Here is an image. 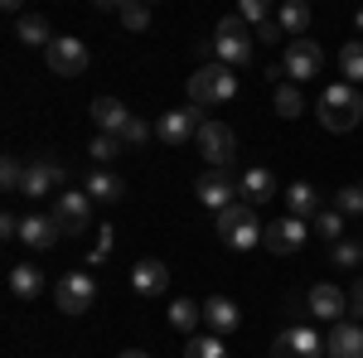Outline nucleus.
Listing matches in <instances>:
<instances>
[{
  "label": "nucleus",
  "instance_id": "nucleus-1",
  "mask_svg": "<svg viewBox=\"0 0 363 358\" xmlns=\"http://www.w3.org/2000/svg\"><path fill=\"white\" fill-rule=\"evenodd\" d=\"M363 116V92L349 83H330L320 92V121L325 131H354Z\"/></svg>",
  "mask_w": 363,
  "mask_h": 358
},
{
  "label": "nucleus",
  "instance_id": "nucleus-2",
  "mask_svg": "<svg viewBox=\"0 0 363 358\" xmlns=\"http://www.w3.org/2000/svg\"><path fill=\"white\" fill-rule=\"evenodd\" d=\"M238 92V78H233V68L228 63H199L194 78H189V102L194 107H218V102H228Z\"/></svg>",
  "mask_w": 363,
  "mask_h": 358
},
{
  "label": "nucleus",
  "instance_id": "nucleus-3",
  "mask_svg": "<svg viewBox=\"0 0 363 358\" xmlns=\"http://www.w3.org/2000/svg\"><path fill=\"white\" fill-rule=\"evenodd\" d=\"M262 233H267V228L257 223V208H252V203H242V198H238L233 208H223V213H218V237H223L233 252L262 247Z\"/></svg>",
  "mask_w": 363,
  "mask_h": 358
},
{
  "label": "nucleus",
  "instance_id": "nucleus-4",
  "mask_svg": "<svg viewBox=\"0 0 363 358\" xmlns=\"http://www.w3.org/2000/svg\"><path fill=\"white\" fill-rule=\"evenodd\" d=\"M213 54H218V63H228V68H242V63H252V54H257V34H252L238 15H223V20H218V34H213Z\"/></svg>",
  "mask_w": 363,
  "mask_h": 358
},
{
  "label": "nucleus",
  "instance_id": "nucleus-5",
  "mask_svg": "<svg viewBox=\"0 0 363 358\" xmlns=\"http://www.w3.org/2000/svg\"><path fill=\"white\" fill-rule=\"evenodd\" d=\"M194 145H199V155L208 160V169H228L233 155H238V136H233V126H223V121H203Z\"/></svg>",
  "mask_w": 363,
  "mask_h": 358
},
{
  "label": "nucleus",
  "instance_id": "nucleus-6",
  "mask_svg": "<svg viewBox=\"0 0 363 358\" xmlns=\"http://www.w3.org/2000/svg\"><path fill=\"white\" fill-rule=\"evenodd\" d=\"M54 301L63 315H87L92 305H97V281L87 272H63L54 286Z\"/></svg>",
  "mask_w": 363,
  "mask_h": 358
},
{
  "label": "nucleus",
  "instance_id": "nucleus-7",
  "mask_svg": "<svg viewBox=\"0 0 363 358\" xmlns=\"http://www.w3.org/2000/svg\"><path fill=\"white\" fill-rule=\"evenodd\" d=\"M281 68H286V78H296V87H306L310 78H320V68H325V49H320L315 39H291V44H286V58H281Z\"/></svg>",
  "mask_w": 363,
  "mask_h": 358
},
{
  "label": "nucleus",
  "instance_id": "nucleus-8",
  "mask_svg": "<svg viewBox=\"0 0 363 358\" xmlns=\"http://www.w3.org/2000/svg\"><path fill=\"white\" fill-rule=\"evenodd\" d=\"M54 223L73 237V233H87L92 228V194L87 189H63L54 198Z\"/></svg>",
  "mask_w": 363,
  "mask_h": 358
},
{
  "label": "nucleus",
  "instance_id": "nucleus-9",
  "mask_svg": "<svg viewBox=\"0 0 363 358\" xmlns=\"http://www.w3.org/2000/svg\"><path fill=\"white\" fill-rule=\"evenodd\" d=\"M87 44L83 39H73V34H58L54 44L44 49V63H49V73H58V78H78L87 68Z\"/></svg>",
  "mask_w": 363,
  "mask_h": 358
},
{
  "label": "nucleus",
  "instance_id": "nucleus-10",
  "mask_svg": "<svg viewBox=\"0 0 363 358\" xmlns=\"http://www.w3.org/2000/svg\"><path fill=\"white\" fill-rule=\"evenodd\" d=\"M194 194H199V203L213 208V213H223V208L238 203V184H233L228 169H203V174L194 179Z\"/></svg>",
  "mask_w": 363,
  "mask_h": 358
},
{
  "label": "nucleus",
  "instance_id": "nucleus-11",
  "mask_svg": "<svg viewBox=\"0 0 363 358\" xmlns=\"http://www.w3.org/2000/svg\"><path fill=\"white\" fill-rule=\"evenodd\" d=\"M310 237V228L306 218H277V223H267V233H262V247L267 252H277V257H291V252H301V242Z\"/></svg>",
  "mask_w": 363,
  "mask_h": 358
},
{
  "label": "nucleus",
  "instance_id": "nucleus-12",
  "mask_svg": "<svg viewBox=\"0 0 363 358\" xmlns=\"http://www.w3.org/2000/svg\"><path fill=\"white\" fill-rule=\"evenodd\" d=\"M63 184V165L58 160H49V155H39V160H29L25 165V184H20V194H29V198H49V194H63L58 189Z\"/></svg>",
  "mask_w": 363,
  "mask_h": 358
},
{
  "label": "nucleus",
  "instance_id": "nucleus-13",
  "mask_svg": "<svg viewBox=\"0 0 363 358\" xmlns=\"http://www.w3.org/2000/svg\"><path fill=\"white\" fill-rule=\"evenodd\" d=\"M272 358H325V339L310 330V325H296V330L277 334Z\"/></svg>",
  "mask_w": 363,
  "mask_h": 358
},
{
  "label": "nucleus",
  "instance_id": "nucleus-14",
  "mask_svg": "<svg viewBox=\"0 0 363 358\" xmlns=\"http://www.w3.org/2000/svg\"><path fill=\"white\" fill-rule=\"evenodd\" d=\"M199 107H179V111H165L160 121H155V140L160 145H184V140L199 136Z\"/></svg>",
  "mask_w": 363,
  "mask_h": 358
},
{
  "label": "nucleus",
  "instance_id": "nucleus-15",
  "mask_svg": "<svg viewBox=\"0 0 363 358\" xmlns=\"http://www.w3.org/2000/svg\"><path fill=\"white\" fill-rule=\"evenodd\" d=\"M58 237H63V228L54 223V213H25V223H20V242L34 252H49L58 247Z\"/></svg>",
  "mask_w": 363,
  "mask_h": 358
},
{
  "label": "nucleus",
  "instance_id": "nucleus-16",
  "mask_svg": "<svg viewBox=\"0 0 363 358\" xmlns=\"http://www.w3.org/2000/svg\"><path fill=\"white\" fill-rule=\"evenodd\" d=\"M306 310L315 315V320H344V310H349V296H344L339 286H330V281H320V286H310Z\"/></svg>",
  "mask_w": 363,
  "mask_h": 358
},
{
  "label": "nucleus",
  "instance_id": "nucleus-17",
  "mask_svg": "<svg viewBox=\"0 0 363 358\" xmlns=\"http://www.w3.org/2000/svg\"><path fill=\"white\" fill-rule=\"evenodd\" d=\"M325 354L330 358H363V325L335 320V330H330V339H325Z\"/></svg>",
  "mask_w": 363,
  "mask_h": 358
},
{
  "label": "nucleus",
  "instance_id": "nucleus-18",
  "mask_svg": "<svg viewBox=\"0 0 363 358\" xmlns=\"http://www.w3.org/2000/svg\"><path fill=\"white\" fill-rule=\"evenodd\" d=\"M92 121H97L102 136H121V131L131 126V111H126L121 97H97V102H92Z\"/></svg>",
  "mask_w": 363,
  "mask_h": 358
},
{
  "label": "nucleus",
  "instance_id": "nucleus-19",
  "mask_svg": "<svg viewBox=\"0 0 363 358\" xmlns=\"http://www.w3.org/2000/svg\"><path fill=\"white\" fill-rule=\"evenodd\" d=\"M165 286H169V267H165V262L145 257V262L131 267V291H136V296H160Z\"/></svg>",
  "mask_w": 363,
  "mask_h": 358
},
{
  "label": "nucleus",
  "instance_id": "nucleus-20",
  "mask_svg": "<svg viewBox=\"0 0 363 358\" xmlns=\"http://www.w3.org/2000/svg\"><path fill=\"white\" fill-rule=\"evenodd\" d=\"M238 194H242V203H267V198H277V174L272 169H262V165H252L242 179H238Z\"/></svg>",
  "mask_w": 363,
  "mask_h": 358
},
{
  "label": "nucleus",
  "instance_id": "nucleus-21",
  "mask_svg": "<svg viewBox=\"0 0 363 358\" xmlns=\"http://www.w3.org/2000/svg\"><path fill=\"white\" fill-rule=\"evenodd\" d=\"M203 325H208V330L223 339V334H233L238 325H242V315H238V305L228 301V296H213V301L203 305Z\"/></svg>",
  "mask_w": 363,
  "mask_h": 358
},
{
  "label": "nucleus",
  "instance_id": "nucleus-22",
  "mask_svg": "<svg viewBox=\"0 0 363 358\" xmlns=\"http://www.w3.org/2000/svg\"><path fill=\"white\" fill-rule=\"evenodd\" d=\"M281 198H286L291 218H315V213H320V194H315V184H306V179H296Z\"/></svg>",
  "mask_w": 363,
  "mask_h": 358
},
{
  "label": "nucleus",
  "instance_id": "nucleus-23",
  "mask_svg": "<svg viewBox=\"0 0 363 358\" xmlns=\"http://www.w3.org/2000/svg\"><path fill=\"white\" fill-rule=\"evenodd\" d=\"M15 34L25 39L29 49H49V44L58 39L54 29H49V20H44V15H20V20H15Z\"/></svg>",
  "mask_w": 363,
  "mask_h": 358
},
{
  "label": "nucleus",
  "instance_id": "nucleus-24",
  "mask_svg": "<svg viewBox=\"0 0 363 358\" xmlns=\"http://www.w3.org/2000/svg\"><path fill=\"white\" fill-rule=\"evenodd\" d=\"M39 291H44V272H39V267H10V296H15V301H34V296H39Z\"/></svg>",
  "mask_w": 363,
  "mask_h": 358
},
{
  "label": "nucleus",
  "instance_id": "nucleus-25",
  "mask_svg": "<svg viewBox=\"0 0 363 358\" xmlns=\"http://www.w3.org/2000/svg\"><path fill=\"white\" fill-rule=\"evenodd\" d=\"M83 189L92 194V198H102V203H116V198H126V184L116 179L112 169H92V174H87V184H83Z\"/></svg>",
  "mask_w": 363,
  "mask_h": 358
},
{
  "label": "nucleus",
  "instance_id": "nucleus-26",
  "mask_svg": "<svg viewBox=\"0 0 363 358\" xmlns=\"http://www.w3.org/2000/svg\"><path fill=\"white\" fill-rule=\"evenodd\" d=\"M281 29H286V39H306V29H310V5L306 0H286V5H281Z\"/></svg>",
  "mask_w": 363,
  "mask_h": 358
},
{
  "label": "nucleus",
  "instance_id": "nucleus-27",
  "mask_svg": "<svg viewBox=\"0 0 363 358\" xmlns=\"http://www.w3.org/2000/svg\"><path fill=\"white\" fill-rule=\"evenodd\" d=\"M272 107H277V116L296 121V116L306 111V92H301L296 83H277V97H272Z\"/></svg>",
  "mask_w": 363,
  "mask_h": 358
},
{
  "label": "nucleus",
  "instance_id": "nucleus-28",
  "mask_svg": "<svg viewBox=\"0 0 363 358\" xmlns=\"http://www.w3.org/2000/svg\"><path fill=\"white\" fill-rule=\"evenodd\" d=\"M339 73L349 78V87L363 83V39H349V44L339 49Z\"/></svg>",
  "mask_w": 363,
  "mask_h": 358
},
{
  "label": "nucleus",
  "instance_id": "nucleus-29",
  "mask_svg": "<svg viewBox=\"0 0 363 358\" xmlns=\"http://www.w3.org/2000/svg\"><path fill=\"white\" fill-rule=\"evenodd\" d=\"M199 320H203V305H194V301H174L169 305V325H174L179 334H194Z\"/></svg>",
  "mask_w": 363,
  "mask_h": 358
},
{
  "label": "nucleus",
  "instance_id": "nucleus-30",
  "mask_svg": "<svg viewBox=\"0 0 363 358\" xmlns=\"http://www.w3.org/2000/svg\"><path fill=\"white\" fill-rule=\"evenodd\" d=\"M116 20L131 29V34H140V29H150V5H140V0H121V5H116Z\"/></svg>",
  "mask_w": 363,
  "mask_h": 358
},
{
  "label": "nucleus",
  "instance_id": "nucleus-31",
  "mask_svg": "<svg viewBox=\"0 0 363 358\" xmlns=\"http://www.w3.org/2000/svg\"><path fill=\"white\" fill-rule=\"evenodd\" d=\"M184 358H228V349H223L218 334H194V339L184 344Z\"/></svg>",
  "mask_w": 363,
  "mask_h": 358
},
{
  "label": "nucleus",
  "instance_id": "nucleus-32",
  "mask_svg": "<svg viewBox=\"0 0 363 358\" xmlns=\"http://www.w3.org/2000/svg\"><path fill=\"white\" fill-rule=\"evenodd\" d=\"M121 150H126V140H121V136H102V131L92 136V145H87V155H92L97 165H112Z\"/></svg>",
  "mask_w": 363,
  "mask_h": 358
},
{
  "label": "nucleus",
  "instance_id": "nucleus-33",
  "mask_svg": "<svg viewBox=\"0 0 363 358\" xmlns=\"http://www.w3.org/2000/svg\"><path fill=\"white\" fill-rule=\"evenodd\" d=\"M315 233L330 237V247L344 242V213H339V208H320V213H315Z\"/></svg>",
  "mask_w": 363,
  "mask_h": 358
},
{
  "label": "nucleus",
  "instance_id": "nucleus-34",
  "mask_svg": "<svg viewBox=\"0 0 363 358\" xmlns=\"http://www.w3.org/2000/svg\"><path fill=\"white\" fill-rule=\"evenodd\" d=\"M330 262H335V267H344V272L363 267V242H349V237H344V242H335V247H330Z\"/></svg>",
  "mask_w": 363,
  "mask_h": 358
},
{
  "label": "nucleus",
  "instance_id": "nucleus-35",
  "mask_svg": "<svg viewBox=\"0 0 363 358\" xmlns=\"http://www.w3.org/2000/svg\"><path fill=\"white\" fill-rule=\"evenodd\" d=\"M238 20H242V25H267V20H272V5H267V0H242V5H238Z\"/></svg>",
  "mask_w": 363,
  "mask_h": 358
},
{
  "label": "nucleus",
  "instance_id": "nucleus-36",
  "mask_svg": "<svg viewBox=\"0 0 363 358\" xmlns=\"http://www.w3.org/2000/svg\"><path fill=\"white\" fill-rule=\"evenodd\" d=\"M335 208L344 213V218H349V213H363V184H349V189H339Z\"/></svg>",
  "mask_w": 363,
  "mask_h": 358
},
{
  "label": "nucleus",
  "instance_id": "nucleus-37",
  "mask_svg": "<svg viewBox=\"0 0 363 358\" xmlns=\"http://www.w3.org/2000/svg\"><path fill=\"white\" fill-rule=\"evenodd\" d=\"M0 184L10 194H20V184H25V165L15 160V155H5V165H0Z\"/></svg>",
  "mask_w": 363,
  "mask_h": 358
},
{
  "label": "nucleus",
  "instance_id": "nucleus-38",
  "mask_svg": "<svg viewBox=\"0 0 363 358\" xmlns=\"http://www.w3.org/2000/svg\"><path fill=\"white\" fill-rule=\"evenodd\" d=\"M150 136H155V131H150V126H145L140 116H131V126L121 131V140H126V145H140V140H150Z\"/></svg>",
  "mask_w": 363,
  "mask_h": 358
},
{
  "label": "nucleus",
  "instance_id": "nucleus-39",
  "mask_svg": "<svg viewBox=\"0 0 363 358\" xmlns=\"http://www.w3.org/2000/svg\"><path fill=\"white\" fill-rule=\"evenodd\" d=\"M257 39H262V44H277V39H286V29H281V20H267V25L257 29ZM286 44H291V39H286Z\"/></svg>",
  "mask_w": 363,
  "mask_h": 358
},
{
  "label": "nucleus",
  "instance_id": "nucleus-40",
  "mask_svg": "<svg viewBox=\"0 0 363 358\" xmlns=\"http://www.w3.org/2000/svg\"><path fill=\"white\" fill-rule=\"evenodd\" d=\"M112 247H116L112 228H102V237H97V247H92V262H102V257H112Z\"/></svg>",
  "mask_w": 363,
  "mask_h": 358
},
{
  "label": "nucleus",
  "instance_id": "nucleus-41",
  "mask_svg": "<svg viewBox=\"0 0 363 358\" xmlns=\"http://www.w3.org/2000/svg\"><path fill=\"white\" fill-rule=\"evenodd\" d=\"M349 305H354V310H359V315H363V276H359V281H354V291H349Z\"/></svg>",
  "mask_w": 363,
  "mask_h": 358
},
{
  "label": "nucleus",
  "instance_id": "nucleus-42",
  "mask_svg": "<svg viewBox=\"0 0 363 358\" xmlns=\"http://www.w3.org/2000/svg\"><path fill=\"white\" fill-rule=\"evenodd\" d=\"M116 358H155V354H145V349H121Z\"/></svg>",
  "mask_w": 363,
  "mask_h": 358
},
{
  "label": "nucleus",
  "instance_id": "nucleus-43",
  "mask_svg": "<svg viewBox=\"0 0 363 358\" xmlns=\"http://www.w3.org/2000/svg\"><path fill=\"white\" fill-rule=\"evenodd\" d=\"M354 25H359V34H363V10H359V15H354Z\"/></svg>",
  "mask_w": 363,
  "mask_h": 358
}]
</instances>
